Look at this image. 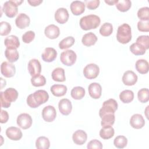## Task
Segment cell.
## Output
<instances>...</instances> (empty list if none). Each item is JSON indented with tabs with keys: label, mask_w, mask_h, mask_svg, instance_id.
Masks as SVG:
<instances>
[{
	"label": "cell",
	"mask_w": 149,
	"mask_h": 149,
	"mask_svg": "<svg viewBox=\"0 0 149 149\" xmlns=\"http://www.w3.org/2000/svg\"><path fill=\"white\" fill-rule=\"evenodd\" d=\"M49 99L48 93L43 90H38L30 94L27 98V105L32 108H36L45 103Z\"/></svg>",
	"instance_id": "1"
},
{
	"label": "cell",
	"mask_w": 149,
	"mask_h": 149,
	"mask_svg": "<svg viewBox=\"0 0 149 149\" xmlns=\"http://www.w3.org/2000/svg\"><path fill=\"white\" fill-rule=\"evenodd\" d=\"M101 19L95 15H88L82 17L80 20V26L84 30H89L97 28L100 24Z\"/></svg>",
	"instance_id": "2"
},
{
	"label": "cell",
	"mask_w": 149,
	"mask_h": 149,
	"mask_svg": "<svg viewBox=\"0 0 149 149\" xmlns=\"http://www.w3.org/2000/svg\"><path fill=\"white\" fill-rule=\"evenodd\" d=\"M1 108H8L12 102L15 101L18 97L17 91L13 88H8L5 91H1Z\"/></svg>",
	"instance_id": "3"
},
{
	"label": "cell",
	"mask_w": 149,
	"mask_h": 149,
	"mask_svg": "<svg viewBox=\"0 0 149 149\" xmlns=\"http://www.w3.org/2000/svg\"><path fill=\"white\" fill-rule=\"evenodd\" d=\"M116 39L121 44H125L132 40V29L127 23L120 25L117 30Z\"/></svg>",
	"instance_id": "4"
},
{
	"label": "cell",
	"mask_w": 149,
	"mask_h": 149,
	"mask_svg": "<svg viewBox=\"0 0 149 149\" xmlns=\"http://www.w3.org/2000/svg\"><path fill=\"white\" fill-rule=\"evenodd\" d=\"M23 1H14L10 0L6 1L3 5L2 10L5 15L10 18L14 17L18 12L17 6L20 5Z\"/></svg>",
	"instance_id": "5"
},
{
	"label": "cell",
	"mask_w": 149,
	"mask_h": 149,
	"mask_svg": "<svg viewBox=\"0 0 149 149\" xmlns=\"http://www.w3.org/2000/svg\"><path fill=\"white\" fill-rule=\"evenodd\" d=\"M118 105L116 101L113 98H110L105 101L102 104V108L99 111L100 118L107 113H115L118 109Z\"/></svg>",
	"instance_id": "6"
},
{
	"label": "cell",
	"mask_w": 149,
	"mask_h": 149,
	"mask_svg": "<svg viewBox=\"0 0 149 149\" xmlns=\"http://www.w3.org/2000/svg\"><path fill=\"white\" fill-rule=\"evenodd\" d=\"M76 59V54L72 49H68L63 51L60 55V60L61 62L68 66H70L74 64Z\"/></svg>",
	"instance_id": "7"
},
{
	"label": "cell",
	"mask_w": 149,
	"mask_h": 149,
	"mask_svg": "<svg viewBox=\"0 0 149 149\" xmlns=\"http://www.w3.org/2000/svg\"><path fill=\"white\" fill-rule=\"evenodd\" d=\"M100 73L98 66L95 63L87 65L83 69V74L86 79H94L96 78Z\"/></svg>",
	"instance_id": "8"
},
{
	"label": "cell",
	"mask_w": 149,
	"mask_h": 149,
	"mask_svg": "<svg viewBox=\"0 0 149 149\" xmlns=\"http://www.w3.org/2000/svg\"><path fill=\"white\" fill-rule=\"evenodd\" d=\"M16 122L20 128L23 129H27L31 127L33 120L31 116L29 114L23 113L17 116Z\"/></svg>",
	"instance_id": "9"
},
{
	"label": "cell",
	"mask_w": 149,
	"mask_h": 149,
	"mask_svg": "<svg viewBox=\"0 0 149 149\" xmlns=\"http://www.w3.org/2000/svg\"><path fill=\"white\" fill-rule=\"evenodd\" d=\"M41 114L42 117L45 121L47 122H51L56 118V111L53 106L48 105L43 108Z\"/></svg>",
	"instance_id": "10"
},
{
	"label": "cell",
	"mask_w": 149,
	"mask_h": 149,
	"mask_svg": "<svg viewBox=\"0 0 149 149\" xmlns=\"http://www.w3.org/2000/svg\"><path fill=\"white\" fill-rule=\"evenodd\" d=\"M1 72L5 77H12L15 74L16 68L12 63L5 61L1 65Z\"/></svg>",
	"instance_id": "11"
},
{
	"label": "cell",
	"mask_w": 149,
	"mask_h": 149,
	"mask_svg": "<svg viewBox=\"0 0 149 149\" xmlns=\"http://www.w3.org/2000/svg\"><path fill=\"white\" fill-rule=\"evenodd\" d=\"M28 70L32 77L40 74L41 72V65L39 61L36 59H32L29 61Z\"/></svg>",
	"instance_id": "12"
},
{
	"label": "cell",
	"mask_w": 149,
	"mask_h": 149,
	"mask_svg": "<svg viewBox=\"0 0 149 149\" xmlns=\"http://www.w3.org/2000/svg\"><path fill=\"white\" fill-rule=\"evenodd\" d=\"M137 74L132 70L126 71L122 76V81L126 86H133L137 81Z\"/></svg>",
	"instance_id": "13"
},
{
	"label": "cell",
	"mask_w": 149,
	"mask_h": 149,
	"mask_svg": "<svg viewBox=\"0 0 149 149\" xmlns=\"http://www.w3.org/2000/svg\"><path fill=\"white\" fill-rule=\"evenodd\" d=\"M58 108L60 112L65 116L69 115L72 110V105L71 101L67 98L61 100L58 104Z\"/></svg>",
	"instance_id": "14"
},
{
	"label": "cell",
	"mask_w": 149,
	"mask_h": 149,
	"mask_svg": "<svg viewBox=\"0 0 149 149\" xmlns=\"http://www.w3.org/2000/svg\"><path fill=\"white\" fill-rule=\"evenodd\" d=\"M6 135L10 140L17 141L21 139L22 137V132L21 130L17 127L10 126L6 129Z\"/></svg>",
	"instance_id": "15"
},
{
	"label": "cell",
	"mask_w": 149,
	"mask_h": 149,
	"mask_svg": "<svg viewBox=\"0 0 149 149\" xmlns=\"http://www.w3.org/2000/svg\"><path fill=\"white\" fill-rule=\"evenodd\" d=\"M69 17L68 11L64 8H58L55 13V19L59 24L65 23L68 20Z\"/></svg>",
	"instance_id": "16"
},
{
	"label": "cell",
	"mask_w": 149,
	"mask_h": 149,
	"mask_svg": "<svg viewBox=\"0 0 149 149\" xmlns=\"http://www.w3.org/2000/svg\"><path fill=\"white\" fill-rule=\"evenodd\" d=\"M30 23V19L25 13H19L16 18L15 24L20 29H24L28 27Z\"/></svg>",
	"instance_id": "17"
},
{
	"label": "cell",
	"mask_w": 149,
	"mask_h": 149,
	"mask_svg": "<svg viewBox=\"0 0 149 149\" xmlns=\"http://www.w3.org/2000/svg\"><path fill=\"white\" fill-rule=\"evenodd\" d=\"M130 125L134 129H141L145 125V120L141 114L136 113L131 116L130 119Z\"/></svg>",
	"instance_id": "18"
},
{
	"label": "cell",
	"mask_w": 149,
	"mask_h": 149,
	"mask_svg": "<svg viewBox=\"0 0 149 149\" xmlns=\"http://www.w3.org/2000/svg\"><path fill=\"white\" fill-rule=\"evenodd\" d=\"M90 96L94 99H98L101 96L102 87L98 83H92L88 87Z\"/></svg>",
	"instance_id": "19"
},
{
	"label": "cell",
	"mask_w": 149,
	"mask_h": 149,
	"mask_svg": "<svg viewBox=\"0 0 149 149\" xmlns=\"http://www.w3.org/2000/svg\"><path fill=\"white\" fill-rule=\"evenodd\" d=\"M56 51L54 48L51 47H47L45 48L41 54L42 59L46 62H51L54 61L56 59Z\"/></svg>",
	"instance_id": "20"
},
{
	"label": "cell",
	"mask_w": 149,
	"mask_h": 149,
	"mask_svg": "<svg viewBox=\"0 0 149 149\" xmlns=\"http://www.w3.org/2000/svg\"><path fill=\"white\" fill-rule=\"evenodd\" d=\"M45 36L49 39H55L58 37L60 34L59 28L55 24H49L44 30Z\"/></svg>",
	"instance_id": "21"
},
{
	"label": "cell",
	"mask_w": 149,
	"mask_h": 149,
	"mask_svg": "<svg viewBox=\"0 0 149 149\" xmlns=\"http://www.w3.org/2000/svg\"><path fill=\"white\" fill-rule=\"evenodd\" d=\"M87 139V133L82 130H77L74 132L72 135V140L77 145H83L86 143Z\"/></svg>",
	"instance_id": "22"
},
{
	"label": "cell",
	"mask_w": 149,
	"mask_h": 149,
	"mask_svg": "<svg viewBox=\"0 0 149 149\" xmlns=\"http://www.w3.org/2000/svg\"><path fill=\"white\" fill-rule=\"evenodd\" d=\"M72 13L76 16H79L82 14L85 10L84 2L80 1H73L70 6Z\"/></svg>",
	"instance_id": "23"
},
{
	"label": "cell",
	"mask_w": 149,
	"mask_h": 149,
	"mask_svg": "<svg viewBox=\"0 0 149 149\" xmlns=\"http://www.w3.org/2000/svg\"><path fill=\"white\" fill-rule=\"evenodd\" d=\"M4 44L6 48L17 49L20 46V41L17 36L10 35L5 39Z\"/></svg>",
	"instance_id": "24"
},
{
	"label": "cell",
	"mask_w": 149,
	"mask_h": 149,
	"mask_svg": "<svg viewBox=\"0 0 149 149\" xmlns=\"http://www.w3.org/2000/svg\"><path fill=\"white\" fill-rule=\"evenodd\" d=\"M97 41V37L94 33L92 32L85 34L81 39L82 44L87 47H90L94 45Z\"/></svg>",
	"instance_id": "25"
},
{
	"label": "cell",
	"mask_w": 149,
	"mask_h": 149,
	"mask_svg": "<svg viewBox=\"0 0 149 149\" xmlns=\"http://www.w3.org/2000/svg\"><path fill=\"white\" fill-rule=\"evenodd\" d=\"M67 87L63 84H54L51 87V93L56 97H62L66 94Z\"/></svg>",
	"instance_id": "26"
},
{
	"label": "cell",
	"mask_w": 149,
	"mask_h": 149,
	"mask_svg": "<svg viewBox=\"0 0 149 149\" xmlns=\"http://www.w3.org/2000/svg\"><path fill=\"white\" fill-rule=\"evenodd\" d=\"M52 79L58 82H63L66 80L65 70L62 68H56L54 69L51 73Z\"/></svg>",
	"instance_id": "27"
},
{
	"label": "cell",
	"mask_w": 149,
	"mask_h": 149,
	"mask_svg": "<svg viewBox=\"0 0 149 149\" xmlns=\"http://www.w3.org/2000/svg\"><path fill=\"white\" fill-rule=\"evenodd\" d=\"M137 71L140 74H146L148 72V62L145 59H139L135 63Z\"/></svg>",
	"instance_id": "28"
},
{
	"label": "cell",
	"mask_w": 149,
	"mask_h": 149,
	"mask_svg": "<svg viewBox=\"0 0 149 149\" xmlns=\"http://www.w3.org/2000/svg\"><path fill=\"white\" fill-rule=\"evenodd\" d=\"M5 56L10 63L17 61L19 58V54L16 49L6 48L5 51Z\"/></svg>",
	"instance_id": "29"
},
{
	"label": "cell",
	"mask_w": 149,
	"mask_h": 149,
	"mask_svg": "<svg viewBox=\"0 0 149 149\" xmlns=\"http://www.w3.org/2000/svg\"><path fill=\"white\" fill-rule=\"evenodd\" d=\"M101 118V125L102 127L111 126L115 123V117L114 113H107L103 115Z\"/></svg>",
	"instance_id": "30"
},
{
	"label": "cell",
	"mask_w": 149,
	"mask_h": 149,
	"mask_svg": "<svg viewBox=\"0 0 149 149\" xmlns=\"http://www.w3.org/2000/svg\"><path fill=\"white\" fill-rule=\"evenodd\" d=\"M119 99L125 104L130 103L134 99V93L130 90H123L119 94Z\"/></svg>",
	"instance_id": "31"
},
{
	"label": "cell",
	"mask_w": 149,
	"mask_h": 149,
	"mask_svg": "<svg viewBox=\"0 0 149 149\" xmlns=\"http://www.w3.org/2000/svg\"><path fill=\"white\" fill-rule=\"evenodd\" d=\"M85 93L86 91L83 87L80 86H76L72 89L70 95L73 99L79 100L84 97Z\"/></svg>",
	"instance_id": "32"
},
{
	"label": "cell",
	"mask_w": 149,
	"mask_h": 149,
	"mask_svg": "<svg viewBox=\"0 0 149 149\" xmlns=\"http://www.w3.org/2000/svg\"><path fill=\"white\" fill-rule=\"evenodd\" d=\"M115 133L114 129L111 126L102 127L100 131V136L102 139L108 140L112 138Z\"/></svg>",
	"instance_id": "33"
},
{
	"label": "cell",
	"mask_w": 149,
	"mask_h": 149,
	"mask_svg": "<svg viewBox=\"0 0 149 149\" xmlns=\"http://www.w3.org/2000/svg\"><path fill=\"white\" fill-rule=\"evenodd\" d=\"M49 146V140L45 136H40L36 140V147L38 149H48Z\"/></svg>",
	"instance_id": "34"
},
{
	"label": "cell",
	"mask_w": 149,
	"mask_h": 149,
	"mask_svg": "<svg viewBox=\"0 0 149 149\" xmlns=\"http://www.w3.org/2000/svg\"><path fill=\"white\" fill-rule=\"evenodd\" d=\"M130 51L135 55H142L146 53V49L141 44L134 42L130 46Z\"/></svg>",
	"instance_id": "35"
},
{
	"label": "cell",
	"mask_w": 149,
	"mask_h": 149,
	"mask_svg": "<svg viewBox=\"0 0 149 149\" xmlns=\"http://www.w3.org/2000/svg\"><path fill=\"white\" fill-rule=\"evenodd\" d=\"M75 40L72 36H68L61 40L59 43V47L61 49H65L71 47L74 43Z\"/></svg>",
	"instance_id": "36"
},
{
	"label": "cell",
	"mask_w": 149,
	"mask_h": 149,
	"mask_svg": "<svg viewBox=\"0 0 149 149\" xmlns=\"http://www.w3.org/2000/svg\"><path fill=\"white\" fill-rule=\"evenodd\" d=\"M132 6V2L129 0L118 1L116 4V7L118 10L122 12H125L129 10Z\"/></svg>",
	"instance_id": "37"
},
{
	"label": "cell",
	"mask_w": 149,
	"mask_h": 149,
	"mask_svg": "<svg viewBox=\"0 0 149 149\" xmlns=\"http://www.w3.org/2000/svg\"><path fill=\"white\" fill-rule=\"evenodd\" d=\"M99 31L104 37L109 36L113 32V26L110 23H105L101 26Z\"/></svg>",
	"instance_id": "38"
},
{
	"label": "cell",
	"mask_w": 149,
	"mask_h": 149,
	"mask_svg": "<svg viewBox=\"0 0 149 149\" xmlns=\"http://www.w3.org/2000/svg\"><path fill=\"white\" fill-rule=\"evenodd\" d=\"M31 82L34 87L43 86L46 84V79L44 76L38 74L31 78Z\"/></svg>",
	"instance_id": "39"
},
{
	"label": "cell",
	"mask_w": 149,
	"mask_h": 149,
	"mask_svg": "<svg viewBox=\"0 0 149 149\" xmlns=\"http://www.w3.org/2000/svg\"><path fill=\"white\" fill-rule=\"evenodd\" d=\"M139 101L142 103H146L149 100V90L147 88H143L139 90L137 93Z\"/></svg>",
	"instance_id": "40"
},
{
	"label": "cell",
	"mask_w": 149,
	"mask_h": 149,
	"mask_svg": "<svg viewBox=\"0 0 149 149\" xmlns=\"http://www.w3.org/2000/svg\"><path fill=\"white\" fill-rule=\"evenodd\" d=\"M127 144V139L124 136H118L113 140L114 146L118 148H123Z\"/></svg>",
	"instance_id": "41"
},
{
	"label": "cell",
	"mask_w": 149,
	"mask_h": 149,
	"mask_svg": "<svg viewBox=\"0 0 149 149\" xmlns=\"http://www.w3.org/2000/svg\"><path fill=\"white\" fill-rule=\"evenodd\" d=\"M137 17L140 20H149V8L143 7L139 9Z\"/></svg>",
	"instance_id": "42"
},
{
	"label": "cell",
	"mask_w": 149,
	"mask_h": 149,
	"mask_svg": "<svg viewBox=\"0 0 149 149\" xmlns=\"http://www.w3.org/2000/svg\"><path fill=\"white\" fill-rule=\"evenodd\" d=\"M0 34L1 36H7L10 32L11 25L6 22H1L0 23Z\"/></svg>",
	"instance_id": "43"
},
{
	"label": "cell",
	"mask_w": 149,
	"mask_h": 149,
	"mask_svg": "<svg viewBox=\"0 0 149 149\" xmlns=\"http://www.w3.org/2000/svg\"><path fill=\"white\" fill-rule=\"evenodd\" d=\"M136 42L143 45L147 50L149 48V36L147 35L140 36L137 38Z\"/></svg>",
	"instance_id": "44"
},
{
	"label": "cell",
	"mask_w": 149,
	"mask_h": 149,
	"mask_svg": "<svg viewBox=\"0 0 149 149\" xmlns=\"http://www.w3.org/2000/svg\"><path fill=\"white\" fill-rule=\"evenodd\" d=\"M35 37V33L33 31H26L22 36V40L26 44H29L31 42Z\"/></svg>",
	"instance_id": "45"
},
{
	"label": "cell",
	"mask_w": 149,
	"mask_h": 149,
	"mask_svg": "<svg viewBox=\"0 0 149 149\" xmlns=\"http://www.w3.org/2000/svg\"><path fill=\"white\" fill-rule=\"evenodd\" d=\"M137 29L141 32L149 31V20H140L137 23Z\"/></svg>",
	"instance_id": "46"
},
{
	"label": "cell",
	"mask_w": 149,
	"mask_h": 149,
	"mask_svg": "<svg viewBox=\"0 0 149 149\" xmlns=\"http://www.w3.org/2000/svg\"><path fill=\"white\" fill-rule=\"evenodd\" d=\"M87 147L88 149H93V148L101 149L102 148L103 146L100 141L97 139H94L88 142V143L87 144Z\"/></svg>",
	"instance_id": "47"
},
{
	"label": "cell",
	"mask_w": 149,
	"mask_h": 149,
	"mask_svg": "<svg viewBox=\"0 0 149 149\" xmlns=\"http://www.w3.org/2000/svg\"><path fill=\"white\" fill-rule=\"evenodd\" d=\"M100 1L99 0H93V1H88L86 0L84 1L85 5L86 7L90 10H94L97 9L100 5Z\"/></svg>",
	"instance_id": "48"
},
{
	"label": "cell",
	"mask_w": 149,
	"mask_h": 149,
	"mask_svg": "<svg viewBox=\"0 0 149 149\" xmlns=\"http://www.w3.org/2000/svg\"><path fill=\"white\" fill-rule=\"evenodd\" d=\"M9 119V115L7 111L3 109L1 110V123H6Z\"/></svg>",
	"instance_id": "49"
},
{
	"label": "cell",
	"mask_w": 149,
	"mask_h": 149,
	"mask_svg": "<svg viewBox=\"0 0 149 149\" xmlns=\"http://www.w3.org/2000/svg\"><path fill=\"white\" fill-rule=\"evenodd\" d=\"M27 2L33 6H37L42 2V0H28Z\"/></svg>",
	"instance_id": "50"
},
{
	"label": "cell",
	"mask_w": 149,
	"mask_h": 149,
	"mask_svg": "<svg viewBox=\"0 0 149 149\" xmlns=\"http://www.w3.org/2000/svg\"><path fill=\"white\" fill-rule=\"evenodd\" d=\"M118 2V0H105V2L106 3H107L109 5H116L117 3V2Z\"/></svg>",
	"instance_id": "51"
}]
</instances>
